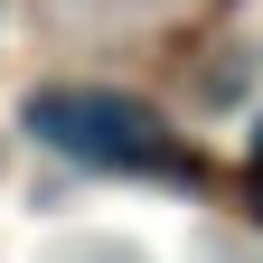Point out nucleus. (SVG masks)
<instances>
[{"instance_id": "f257e3e1", "label": "nucleus", "mask_w": 263, "mask_h": 263, "mask_svg": "<svg viewBox=\"0 0 263 263\" xmlns=\"http://www.w3.org/2000/svg\"><path fill=\"white\" fill-rule=\"evenodd\" d=\"M28 132H38L47 151H76V160H104V170H179L170 132H160L151 104H132V94H38L28 104Z\"/></svg>"}, {"instance_id": "f03ea898", "label": "nucleus", "mask_w": 263, "mask_h": 263, "mask_svg": "<svg viewBox=\"0 0 263 263\" xmlns=\"http://www.w3.org/2000/svg\"><path fill=\"white\" fill-rule=\"evenodd\" d=\"M254 197H263V132H254Z\"/></svg>"}]
</instances>
